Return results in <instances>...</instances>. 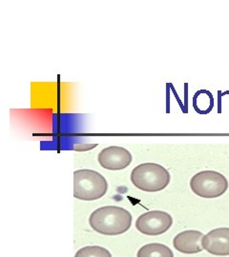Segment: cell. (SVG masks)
<instances>
[{
    "mask_svg": "<svg viewBox=\"0 0 229 257\" xmlns=\"http://www.w3.org/2000/svg\"><path fill=\"white\" fill-rule=\"evenodd\" d=\"M203 234L199 230H184L173 239L174 248L185 254L198 253L202 250Z\"/></svg>",
    "mask_w": 229,
    "mask_h": 257,
    "instance_id": "cell-8",
    "label": "cell"
},
{
    "mask_svg": "<svg viewBox=\"0 0 229 257\" xmlns=\"http://www.w3.org/2000/svg\"><path fill=\"white\" fill-rule=\"evenodd\" d=\"M92 229L104 235H119L132 225L130 211L118 206H106L93 211L89 217Z\"/></svg>",
    "mask_w": 229,
    "mask_h": 257,
    "instance_id": "cell-1",
    "label": "cell"
},
{
    "mask_svg": "<svg viewBox=\"0 0 229 257\" xmlns=\"http://www.w3.org/2000/svg\"><path fill=\"white\" fill-rule=\"evenodd\" d=\"M100 165L110 171H120L126 169L133 158L128 150L119 146H110L101 151L98 157Z\"/></svg>",
    "mask_w": 229,
    "mask_h": 257,
    "instance_id": "cell-6",
    "label": "cell"
},
{
    "mask_svg": "<svg viewBox=\"0 0 229 257\" xmlns=\"http://www.w3.org/2000/svg\"><path fill=\"white\" fill-rule=\"evenodd\" d=\"M98 144H81L78 146H74V150L78 152H84V151H89L90 149L96 148Z\"/></svg>",
    "mask_w": 229,
    "mask_h": 257,
    "instance_id": "cell-11",
    "label": "cell"
},
{
    "mask_svg": "<svg viewBox=\"0 0 229 257\" xmlns=\"http://www.w3.org/2000/svg\"><path fill=\"white\" fill-rule=\"evenodd\" d=\"M218 94H219V105H218V107H219V113H220L221 112V105H220V100H221V96H223V94L221 93V92L220 91H219L218 92Z\"/></svg>",
    "mask_w": 229,
    "mask_h": 257,
    "instance_id": "cell-12",
    "label": "cell"
},
{
    "mask_svg": "<svg viewBox=\"0 0 229 257\" xmlns=\"http://www.w3.org/2000/svg\"><path fill=\"white\" fill-rule=\"evenodd\" d=\"M172 224L173 218L168 212L151 211L141 214L137 218L136 228L142 234L157 236L166 232Z\"/></svg>",
    "mask_w": 229,
    "mask_h": 257,
    "instance_id": "cell-5",
    "label": "cell"
},
{
    "mask_svg": "<svg viewBox=\"0 0 229 257\" xmlns=\"http://www.w3.org/2000/svg\"><path fill=\"white\" fill-rule=\"evenodd\" d=\"M193 193L202 198H217L228 189L226 177L215 171H202L193 176L190 181Z\"/></svg>",
    "mask_w": 229,
    "mask_h": 257,
    "instance_id": "cell-4",
    "label": "cell"
},
{
    "mask_svg": "<svg viewBox=\"0 0 229 257\" xmlns=\"http://www.w3.org/2000/svg\"><path fill=\"white\" fill-rule=\"evenodd\" d=\"M202 248L207 252L218 256L229 255V228L212 230L203 236Z\"/></svg>",
    "mask_w": 229,
    "mask_h": 257,
    "instance_id": "cell-7",
    "label": "cell"
},
{
    "mask_svg": "<svg viewBox=\"0 0 229 257\" xmlns=\"http://www.w3.org/2000/svg\"><path fill=\"white\" fill-rule=\"evenodd\" d=\"M170 174L164 166L157 163H143L131 173V181L140 191L156 193L165 190L170 183Z\"/></svg>",
    "mask_w": 229,
    "mask_h": 257,
    "instance_id": "cell-2",
    "label": "cell"
},
{
    "mask_svg": "<svg viewBox=\"0 0 229 257\" xmlns=\"http://www.w3.org/2000/svg\"><path fill=\"white\" fill-rule=\"evenodd\" d=\"M108 191L103 175L93 170H78L73 173V197L84 201L98 200Z\"/></svg>",
    "mask_w": 229,
    "mask_h": 257,
    "instance_id": "cell-3",
    "label": "cell"
},
{
    "mask_svg": "<svg viewBox=\"0 0 229 257\" xmlns=\"http://www.w3.org/2000/svg\"><path fill=\"white\" fill-rule=\"evenodd\" d=\"M137 257H174L173 251L160 243H151L142 246L137 251Z\"/></svg>",
    "mask_w": 229,
    "mask_h": 257,
    "instance_id": "cell-9",
    "label": "cell"
},
{
    "mask_svg": "<svg viewBox=\"0 0 229 257\" xmlns=\"http://www.w3.org/2000/svg\"><path fill=\"white\" fill-rule=\"evenodd\" d=\"M74 257H112L110 251L100 246H87L77 251Z\"/></svg>",
    "mask_w": 229,
    "mask_h": 257,
    "instance_id": "cell-10",
    "label": "cell"
},
{
    "mask_svg": "<svg viewBox=\"0 0 229 257\" xmlns=\"http://www.w3.org/2000/svg\"><path fill=\"white\" fill-rule=\"evenodd\" d=\"M185 95L187 96V91H185ZM185 101H187V97H185Z\"/></svg>",
    "mask_w": 229,
    "mask_h": 257,
    "instance_id": "cell-13",
    "label": "cell"
}]
</instances>
